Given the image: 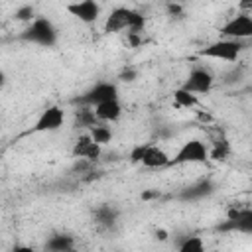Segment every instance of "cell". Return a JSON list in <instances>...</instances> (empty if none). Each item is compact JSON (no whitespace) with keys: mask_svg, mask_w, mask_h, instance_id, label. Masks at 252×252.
Segmentation results:
<instances>
[{"mask_svg":"<svg viewBox=\"0 0 252 252\" xmlns=\"http://www.w3.org/2000/svg\"><path fill=\"white\" fill-rule=\"evenodd\" d=\"M4 83H6V75H4V71H0V89L4 87Z\"/></svg>","mask_w":252,"mask_h":252,"instance_id":"cell-27","label":"cell"},{"mask_svg":"<svg viewBox=\"0 0 252 252\" xmlns=\"http://www.w3.org/2000/svg\"><path fill=\"white\" fill-rule=\"evenodd\" d=\"M67 12L71 16H75L77 20H81L83 24H93L100 16V6L93 0H83V2L67 4Z\"/></svg>","mask_w":252,"mask_h":252,"instance_id":"cell-10","label":"cell"},{"mask_svg":"<svg viewBox=\"0 0 252 252\" xmlns=\"http://www.w3.org/2000/svg\"><path fill=\"white\" fill-rule=\"evenodd\" d=\"M94 124H98L96 116H94V110L91 106H79L75 110V126L77 128H93Z\"/></svg>","mask_w":252,"mask_h":252,"instance_id":"cell-17","label":"cell"},{"mask_svg":"<svg viewBox=\"0 0 252 252\" xmlns=\"http://www.w3.org/2000/svg\"><path fill=\"white\" fill-rule=\"evenodd\" d=\"M33 14H35V10H33V6H30V4H26V6H20L18 10H16V20H22V22H32L33 20Z\"/></svg>","mask_w":252,"mask_h":252,"instance_id":"cell-22","label":"cell"},{"mask_svg":"<svg viewBox=\"0 0 252 252\" xmlns=\"http://www.w3.org/2000/svg\"><path fill=\"white\" fill-rule=\"evenodd\" d=\"M228 156H230V144L226 142V138H219L209 150V158L215 161H224Z\"/></svg>","mask_w":252,"mask_h":252,"instance_id":"cell-20","label":"cell"},{"mask_svg":"<svg viewBox=\"0 0 252 252\" xmlns=\"http://www.w3.org/2000/svg\"><path fill=\"white\" fill-rule=\"evenodd\" d=\"M177 252H205V242L201 236H187L179 244Z\"/></svg>","mask_w":252,"mask_h":252,"instance_id":"cell-21","label":"cell"},{"mask_svg":"<svg viewBox=\"0 0 252 252\" xmlns=\"http://www.w3.org/2000/svg\"><path fill=\"white\" fill-rule=\"evenodd\" d=\"M71 248H75V238L63 232L51 234L45 242V252H67Z\"/></svg>","mask_w":252,"mask_h":252,"instance_id":"cell-16","label":"cell"},{"mask_svg":"<svg viewBox=\"0 0 252 252\" xmlns=\"http://www.w3.org/2000/svg\"><path fill=\"white\" fill-rule=\"evenodd\" d=\"M154 234H156V238H158V240H167V232H165L163 228H156V232H154Z\"/></svg>","mask_w":252,"mask_h":252,"instance_id":"cell-25","label":"cell"},{"mask_svg":"<svg viewBox=\"0 0 252 252\" xmlns=\"http://www.w3.org/2000/svg\"><path fill=\"white\" fill-rule=\"evenodd\" d=\"M167 10H169V14H181V6H177V4H167Z\"/></svg>","mask_w":252,"mask_h":252,"instance_id":"cell-26","label":"cell"},{"mask_svg":"<svg viewBox=\"0 0 252 252\" xmlns=\"http://www.w3.org/2000/svg\"><path fill=\"white\" fill-rule=\"evenodd\" d=\"M173 100H175V104H177V106H181V108H195V106L199 104L197 96H195L193 93H189V91L181 89V87L173 91Z\"/></svg>","mask_w":252,"mask_h":252,"instance_id":"cell-18","label":"cell"},{"mask_svg":"<svg viewBox=\"0 0 252 252\" xmlns=\"http://www.w3.org/2000/svg\"><path fill=\"white\" fill-rule=\"evenodd\" d=\"M106 100H118V87L114 83H106V81L96 83L87 93H83L81 96L75 98V102L79 106H91V108H94L96 104H102Z\"/></svg>","mask_w":252,"mask_h":252,"instance_id":"cell-6","label":"cell"},{"mask_svg":"<svg viewBox=\"0 0 252 252\" xmlns=\"http://www.w3.org/2000/svg\"><path fill=\"white\" fill-rule=\"evenodd\" d=\"M100 152H102L100 146L94 144L89 134L81 136V138L75 142V146H73V156L79 158V159H87V161L98 159V158H100Z\"/></svg>","mask_w":252,"mask_h":252,"instance_id":"cell-11","label":"cell"},{"mask_svg":"<svg viewBox=\"0 0 252 252\" xmlns=\"http://www.w3.org/2000/svg\"><path fill=\"white\" fill-rule=\"evenodd\" d=\"M93 110H94L96 120H100V122H114L122 114V104H120V100H106L102 104H96Z\"/></svg>","mask_w":252,"mask_h":252,"instance_id":"cell-12","label":"cell"},{"mask_svg":"<svg viewBox=\"0 0 252 252\" xmlns=\"http://www.w3.org/2000/svg\"><path fill=\"white\" fill-rule=\"evenodd\" d=\"M63 122H65V112H63V108H59V106H47L39 116H37V120H35V124H33V128H32V132H55V130H59L61 126H63Z\"/></svg>","mask_w":252,"mask_h":252,"instance_id":"cell-8","label":"cell"},{"mask_svg":"<svg viewBox=\"0 0 252 252\" xmlns=\"http://www.w3.org/2000/svg\"><path fill=\"white\" fill-rule=\"evenodd\" d=\"M67 252H79V250H75V248H71V250H67Z\"/></svg>","mask_w":252,"mask_h":252,"instance_id":"cell-28","label":"cell"},{"mask_svg":"<svg viewBox=\"0 0 252 252\" xmlns=\"http://www.w3.org/2000/svg\"><path fill=\"white\" fill-rule=\"evenodd\" d=\"M93 219H94V222H96L98 226L110 228V226L116 222V219H118V209L112 207L110 203H102V205H98V207L94 209Z\"/></svg>","mask_w":252,"mask_h":252,"instance_id":"cell-13","label":"cell"},{"mask_svg":"<svg viewBox=\"0 0 252 252\" xmlns=\"http://www.w3.org/2000/svg\"><path fill=\"white\" fill-rule=\"evenodd\" d=\"M120 79H122V81H128V83H130V81H134V79H136V69L126 67V69L120 73Z\"/></svg>","mask_w":252,"mask_h":252,"instance_id":"cell-23","label":"cell"},{"mask_svg":"<svg viewBox=\"0 0 252 252\" xmlns=\"http://www.w3.org/2000/svg\"><path fill=\"white\" fill-rule=\"evenodd\" d=\"M20 39L28 43H37L43 47H53L57 43V30L47 18H33L30 26L20 33Z\"/></svg>","mask_w":252,"mask_h":252,"instance_id":"cell-2","label":"cell"},{"mask_svg":"<svg viewBox=\"0 0 252 252\" xmlns=\"http://www.w3.org/2000/svg\"><path fill=\"white\" fill-rule=\"evenodd\" d=\"M130 161L142 163L144 167H150V169H158V167H167L169 156L154 144H144V146H136L130 152Z\"/></svg>","mask_w":252,"mask_h":252,"instance_id":"cell-5","label":"cell"},{"mask_svg":"<svg viewBox=\"0 0 252 252\" xmlns=\"http://www.w3.org/2000/svg\"><path fill=\"white\" fill-rule=\"evenodd\" d=\"M209 159V150L207 146L193 138V140H187L173 158H169V163L167 167H173V165H183V163H203Z\"/></svg>","mask_w":252,"mask_h":252,"instance_id":"cell-4","label":"cell"},{"mask_svg":"<svg viewBox=\"0 0 252 252\" xmlns=\"http://www.w3.org/2000/svg\"><path fill=\"white\" fill-rule=\"evenodd\" d=\"M10 252H35V250H33L32 246H26V244H16Z\"/></svg>","mask_w":252,"mask_h":252,"instance_id":"cell-24","label":"cell"},{"mask_svg":"<svg viewBox=\"0 0 252 252\" xmlns=\"http://www.w3.org/2000/svg\"><path fill=\"white\" fill-rule=\"evenodd\" d=\"M181 89L193 93L195 96L197 94H205V93H209L213 89V75L207 69H203V67H195L187 75V79H185V83H183Z\"/></svg>","mask_w":252,"mask_h":252,"instance_id":"cell-9","label":"cell"},{"mask_svg":"<svg viewBox=\"0 0 252 252\" xmlns=\"http://www.w3.org/2000/svg\"><path fill=\"white\" fill-rule=\"evenodd\" d=\"M213 183L209 181V179H205V181H199V183H195V185H191V187H187V189H183L181 191V195H179V199H183V201H195V199H203V197H207V195H211L213 193Z\"/></svg>","mask_w":252,"mask_h":252,"instance_id":"cell-15","label":"cell"},{"mask_svg":"<svg viewBox=\"0 0 252 252\" xmlns=\"http://www.w3.org/2000/svg\"><path fill=\"white\" fill-rule=\"evenodd\" d=\"M242 47H244L242 41L220 37V39H217V41L205 45V47L199 51V55H201V57H209V59H220V61H230V63H232V61L238 59Z\"/></svg>","mask_w":252,"mask_h":252,"instance_id":"cell-3","label":"cell"},{"mask_svg":"<svg viewBox=\"0 0 252 252\" xmlns=\"http://www.w3.org/2000/svg\"><path fill=\"white\" fill-rule=\"evenodd\" d=\"M220 230H238V232H252V211L244 209L242 215H238L232 220H226L219 226Z\"/></svg>","mask_w":252,"mask_h":252,"instance_id":"cell-14","label":"cell"},{"mask_svg":"<svg viewBox=\"0 0 252 252\" xmlns=\"http://www.w3.org/2000/svg\"><path fill=\"white\" fill-rule=\"evenodd\" d=\"M89 136H91V140H93L94 144H98V146L102 148L104 144H108V142L112 140V130H110L108 126H104V124H94V126L91 128Z\"/></svg>","mask_w":252,"mask_h":252,"instance_id":"cell-19","label":"cell"},{"mask_svg":"<svg viewBox=\"0 0 252 252\" xmlns=\"http://www.w3.org/2000/svg\"><path fill=\"white\" fill-rule=\"evenodd\" d=\"M146 18L130 8H114L106 22H104V32L106 33H118L122 30H130V33H138L144 30Z\"/></svg>","mask_w":252,"mask_h":252,"instance_id":"cell-1","label":"cell"},{"mask_svg":"<svg viewBox=\"0 0 252 252\" xmlns=\"http://www.w3.org/2000/svg\"><path fill=\"white\" fill-rule=\"evenodd\" d=\"M219 32H220V35L224 39L242 41V39H246V37L252 35V18L248 14H238L234 18H230Z\"/></svg>","mask_w":252,"mask_h":252,"instance_id":"cell-7","label":"cell"},{"mask_svg":"<svg viewBox=\"0 0 252 252\" xmlns=\"http://www.w3.org/2000/svg\"><path fill=\"white\" fill-rule=\"evenodd\" d=\"M118 252H124V250H118Z\"/></svg>","mask_w":252,"mask_h":252,"instance_id":"cell-29","label":"cell"}]
</instances>
